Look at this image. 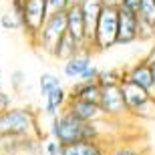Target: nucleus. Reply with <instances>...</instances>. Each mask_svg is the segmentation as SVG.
<instances>
[{"instance_id": "12", "label": "nucleus", "mask_w": 155, "mask_h": 155, "mask_svg": "<svg viewBox=\"0 0 155 155\" xmlns=\"http://www.w3.org/2000/svg\"><path fill=\"white\" fill-rule=\"evenodd\" d=\"M119 87H121V93H123L127 109H129V115H131L133 111H137L141 105H145L151 99V95L147 91H143L141 87L133 85V83H129V81H125V79H123V83H121Z\"/></svg>"}, {"instance_id": "31", "label": "nucleus", "mask_w": 155, "mask_h": 155, "mask_svg": "<svg viewBox=\"0 0 155 155\" xmlns=\"http://www.w3.org/2000/svg\"><path fill=\"white\" fill-rule=\"evenodd\" d=\"M141 61H143V63L147 64V67H153V64H155V45L151 46L149 51H147V54H145V57L141 58Z\"/></svg>"}, {"instance_id": "22", "label": "nucleus", "mask_w": 155, "mask_h": 155, "mask_svg": "<svg viewBox=\"0 0 155 155\" xmlns=\"http://www.w3.org/2000/svg\"><path fill=\"white\" fill-rule=\"evenodd\" d=\"M133 117H137V119H147V121H153L155 119V99L151 97L149 101L145 105H141L137 111H133L131 113Z\"/></svg>"}, {"instance_id": "7", "label": "nucleus", "mask_w": 155, "mask_h": 155, "mask_svg": "<svg viewBox=\"0 0 155 155\" xmlns=\"http://www.w3.org/2000/svg\"><path fill=\"white\" fill-rule=\"evenodd\" d=\"M64 113L77 117V119L85 121V123H101V121H107L101 105L95 103H85V101H77V99H69L67 105H64Z\"/></svg>"}, {"instance_id": "23", "label": "nucleus", "mask_w": 155, "mask_h": 155, "mask_svg": "<svg viewBox=\"0 0 155 155\" xmlns=\"http://www.w3.org/2000/svg\"><path fill=\"white\" fill-rule=\"evenodd\" d=\"M109 155H143L139 147H133V145H117L109 151Z\"/></svg>"}, {"instance_id": "13", "label": "nucleus", "mask_w": 155, "mask_h": 155, "mask_svg": "<svg viewBox=\"0 0 155 155\" xmlns=\"http://www.w3.org/2000/svg\"><path fill=\"white\" fill-rule=\"evenodd\" d=\"M91 51H83L79 52L75 58H71V61H67V63H63V73L67 79L71 81H81V77L85 75V71L89 69V67H93L91 63Z\"/></svg>"}, {"instance_id": "34", "label": "nucleus", "mask_w": 155, "mask_h": 155, "mask_svg": "<svg viewBox=\"0 0 155 155\" xmlns=\"http://www.w3.org/2000/svg\"><path fill=\"white\" fill-rule=\"evenodd\" d=\"M151 71H153V79H155V64H153V67H151Z\"/></svg>"}, {"instance_id": "9", "label": "nucleus", "mask_w": 155, "mask_h": 155, "mask_svg": "<svg viewBox=\"0 0 155 155\" xmlns=\"http://www.w3.org/2000/svg\"><path fill=\"white\" fill-rule=\"evenodd\" d=\"M117 12H119V36H117V45H131V42L139 40L137 14H133V12L125 10V8H117Z\"/></svg>"}, {"instance_id": "6", "label": "nucleus", "mask_w": 155, "mask_h": 155, "mask_svg": "<svg viewBox=\"0 0 155 155\" xmlns=\"http://www.w3.org/2000/svg\"><path fill=\"white\" fill-rule=\"evenodd\" d=\"M101 109L107 119H121L129 115V109L125 105L121 87H105L101 89Z\"/></svg>"}, {"instance_id": "26", "label": "nucleus", "mask_w": 155, "mask_h": 155, "mask_svg": "<svg viewBox=\"0 0 155 155\" xmlns=\"http://www.w3.org/2000/svg\"><path fill=\"white\" fill-rule=\"evenodd\" d=\"M46 6H48V12H64L69 8V2L67 0H46Z\"/></svg>"}, {"instance_id": "37", "label": "nucleus", "mask_w": 155, "mask_h": 155, "mask_svg": "<svg viewBox=\"0 0 155 155\" xmlns=\"http://www.w3.org/2000/svg\"><path fill=\"white\" fill-rule=\"evenodd\" d=\"M153 32H155V26H153Z\"/></svg>"}, {"instance_id": "3", "label": "nucleus", "mask_w": 155, "mask_h": 155, "mask_svg": "<svg viewBox=\"0 0 155 155\" xmlns=\"http://www.w3.org/2000/svg\"><path fill=\"white\" fill-rule=\"evenodd\" d=\"M117 36H119V12L117 8L105 6L97 22V30H95L93 52H103L117 46Z\"/></svg>"}, {"instance_id": "16", "label": "nucleus", "mask_w": 155, "mask_h": 155, "mask_svg": "<svg viewBox=\"0 0 155 155\" xmlns=\"http://www.w3.org/2000/svg\"><path fill=\"white\" fill-rule=\"evenodd\" d=\"M61 155H109L101 141H83L75 145H64Z\"/></svg>"}, {"instance_id": "21", "label": "nucleus", "mask_w": 155, "mask_h": 155, "mask_svg": "<svg viewBox=\"0 0 155 155\" xmlns=\"http://www.w3.org/2000/svg\"><path fill=\"white\" fill-rule=\"evenodd\" d=\"M0 24H2L4 30H22V20H20L12 10L4 12V14L0 16Z\"/></svg>"}, {"instance_id": "17", "label": "nucleus", "mask_w": 155, "mask_h": 155, "mask_svg": "<svg viewBox=\"0 0 155 155\" xmlns=\"http://www.w3.org/2000/svg\"><path fill=\"white\" fill-rule=\"evenodd\" d=\"M67 101H69V91H64L63 87L57 89V91H52L51 95L45 97V115L51 117V119H54L57 115L63 113Z\"/></svg>"}, {"instance_id": "18", "label": "nucleus", "mask_w": 155, "mask_h": 155, "mask_svg": "<svg viewBox=\"0 0 155 155\" xmlns=\"http://www.w3.org/2000/svg\"><path fill=\"white\" fill-rule=\"evenodd\" d=\"M125 79V71L121 69H107V71H101L99 73V87L105 89V87H119Z\"/></svg>"}, {"instance_id": "27", "label": "nucleus", "mask_w": 155, "mask_h": 155, "mask_svg": "<svg viewBox=\"0 0 155 155\" xmlns=\"http://www.w3.org/2000/svg\"><path fill=\"white\" fill-rule=\"evenodd\" d=\"M61 149H63V145L58 143L57 139H48L45 143V153L46 155H61Z\"/></svg>"}, {"instance_id": "33", "label": "nucleus", "mask_w": 155, "mask_h": 155, "mask_svg": "<svg viewBox=\"0 0 155 155\" xmlns=\"http://www.w3.org/2000/svg\"><path fill=\"white\" fill-rule=\"evenodd\" d=\"M67 2H69V8H71V6H79L83 0H67Z\"/></svg>"}, {"instance_id": "5", "label": "nucleus", "mask_w": 155, "mask_h": 155, "mask_svg": "<svg viewBox=\"0 0 155 155\" xmlns=\"http://www.w3.org/2000/svg\"><path fill=\"white\" fill-rule=\"evenodd\" d=\"M64 35H67V10L64 12H52L46 18V22L42 26V30H40L35 46H38L45 52L52 54L54 48H57V45H58V40L63 38Z\"/></svg>"}, {"instance_id": "10", "label": "nucleus", "mask_w": 155, "mask_h": 155, "mask_svg": "<svg viewBox=\"0 0 155 155\" xmlns=\"http://www.w3.org/2000/svg\"><path fill=\"white\" fill-rule=\"evenodd\" d=\"M81 12L85 18V28H87V42L93 48V38H95V30H97V22L103 12V2L101 0H83L81 2Z\"/></svg>"}, {"instance_id": "14", "label": "nucleus", "mask_w": 155, "mask_h": 155, "mask_svg": "<svg viewBox=\"0 0 155 155\" xmlns=\"http://www.w3.org/2000/svg\"><path fill=\"white\" fill-rule=\"evenodd\" d=\"M69 99L77 101H85V103H101V87L99 83H85V81H77L73 89L69 91Z\"/></svg>"}, {"instance_id": "25", "label": "nucleus", "mask_w": 155, "mask_h": 155, "mask_svg": "<svg viewBox=\"0 0 155 155\" xmlns=\"http://www.w3.org/2000/svg\"><path fill=\"white\" fill-rule=\"evenodd\" d=\"M24 83H26V77H24L22 71H14V73L10 75V85H12L14 91H20Z\"/></svg>"}, {"instance_id": "11", "label": "nucleus", "mask_w": 155, "mask_h": 155, "mask_svg": "<svg viewBox=\"0 0 155 155\" xmlns=\"http://www.w3.org/2000/svg\"><path fill=\"white\" fill-rule=\"evenodd\" d=\"M67 32H69L73 38L79 40L87 51L93 52V48L89 46V42H87V28H85V18H83L81 6H71V8H67Z\"/></svg>"}, {"instance_id": "2", "label": "nucleus", "mask_w": 155, "mask_h": 155, "mask_svg": "<svg viewBox=\"0 0 155 155\" xmlns=\"http://www.w3.org/2000/svg\"><path fill=\"white\" fill-rule=\"evenodd\" d=\"M20 137H38V115L30 107H12L0 113V139H20Z\"/></svg>"}, {"instance_id": "1", "label": "nucleus", "mask_w": 155, "mask_h": 155, "mask_svg": "<svg viewBox=\"0 0 155 155\" xmlns=\"http://www.w3.org/2000/svg\"><path fill=\"white\" fill-rule=\"evenodd\" d=\"M103 123V121H101ZM51 137L63 145H75L83 141H101L99 123H85L69 113H61L51 119Z\"/></svg>"}, {"instance_id": "36", "label": "nucleus", "mask_w": 155, "mask_h": 155, "mask_svg": "<svg viewBox=\"0 0 155 155\" xmlns=\"http://www.w3.org/2000/svg\"><path fill=\"white\" fill-rule=\"evenodd\" d=\"M0 83H2V71H0Z\"/></svg>"}, {"instance_id": "15", "label": "nucleus", "mask_w": 155, "mask_h": 155, "mask_svg": "<svg viewBox=\"0 0 155 155\" xmlns=\"http://www.w3.org/2000/svg\"><path fill=\"white\" fill-rule=\"evenodd\" d=\"M83 51H87V48L81 45L77 38H73V36L67 32L63 38L58 40L57 48H54V52H52V57L58 58V61H63V63H67V61L75 58L77 54H79V52H83Z\"/></svg>"}, {"instance_id": "32", "label": "nucleus", "mask_w": 155, "mask_h": 155, "mask_svg": "<svg viewBox=\"0 0 155 155\" xmlns=\"http://www.w3.org/2000/svg\"><path fill=\"white\" fill-rule=\"evenodd\" d=\"M101 2L107 8H121V4H123V0H101Z\"/></svg>"}, {"instance_id": "30", "label": "nucleus", "mask_w": 155, "mask_h": 155, "mask_svg": "<svg viewBox=\"0 0 155 155\" xmlns=\"http://www.w3.org/2000/svg\"><path fill=\"white\" fill-rule=\"evenodd\" d=\"M12 109V95L6 91H0V113Z\"/></svg>"}, {"instance_id": "24", "label": "nucleus", "mask_w": 155, "mask_h": 155, "mask_svg": "<svg viewBox=\"0 0 155 155\" xmlns=\"http://www.w3.org/2000/svg\"><path fill=\"white\" fill-rule=\"evenodd\" d=\"M137 36H139V40H149V38H153V36H155L153 26H151V24H147V22H143V20H139Z\"/></svg>"}, {"instance_id": "35", "label": "nucleus", "mask_w": 155, "mask_h": 155, "mask_svg": "<svg viewBox=\"0 0 155 155\" xmlns=\"http://www.w3.org/2000/svg\"><path fill=\"white\" fill-rule=\"evenodd\" d=\"M0 155H14V153H0Z\"/></svg>"}, {"instance_id": "4", "label": "nucleus", "mask_w": 155, "mask_h": 155, "mask_svg": "<svg viewBox=\"0 0 155 155\" xmlns=\"http://www.w3.org/2000/svg\"><path fill=\"white\" fill-rule=\"evenodd\" d=\"M48 6L46 0H24V8H22V32L26 35V38L35 45L38 38L40 30L45 26L46 18H48Z\"/></svg>"}, {"instance_id": "29", "label": "nucleus", "mask_w": 155, "mask_h": 155, "mask_svg": "<svg viewBox=\"0 0 155 155\" xmlns=\"http://www.w3.org/2000/svg\"><path fill=\"white\" fill-rule=\"evenodd\" d=\"M141 2H143V0H123L121 8H125V10L133 12V14H139V10H141Z\"/></svg>"}, {"instance_id": "20", "label": "nucleus", "mask_w": 155, "mask_h": 155, "mask_svg": "<svg viewBox=\"0 0 155 155\" xmlns=\"http://www.w3.org/2000/svg\"><path fill=\"white\" fill-rule=\"evenodd\" d=\"M137 18L155 26V0H143L141 2V10H139Z\"/></svg>"}, {"instance_id": "8", "label": "nucleus", "mask_w": 155, "mask_h": 155, "mask_svg": "<svg viewBox=\"0 0 155 155\" xmlns=\"http://www.w3.org/2000/svg\"><path fill=\"white\" fill-rule=\"evenodd\" d=\"M125 81H129V83H133V85L141 87L143 91H147L151 97L155 99L153 71H151V67H147L143 61H139V63L131 64V67H127V69H125Z\"/></svg>"}, {"instance_id": "28", "label": "nucleus", "mask_w": 155, "mask_h": 155, "mask_svg": "<svg viewBox=\"0 0 155 155\" xmlns=\"http://www.w3.org/2000/svg\"><path fill=\"white\" fill-rule=\"evenodd\" d=\"M99 73H101V71H99L97 67H89V69L85 71V75L81 77V81H85V83H97L99 81Z\"/></svg>"}, {"instance_id": "19", "label": "nucleus", "mask_w": 155, "mask_h": 155, "mask_svg": "<svg viewBox=\"0 0 155 155\" xmlns=\"http://www.w3.org/2000/svg\"><path fill=\"white\" fill-rule=\"evenodd\" d=\"M63 87V83H61V79H58L57 75H52V73H42L38 79V91H40V97L45 99L46 95H51L52 91H57V89H61Z\"/></svg>"}]
</instances>
